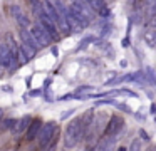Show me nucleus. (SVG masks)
Instances as JSON below:
<instances>
[{
	"label": "nucleus",
	"instance_id": "nucleus-4",
	"mask_svg": "<svg viewBox=\"0 0 156 151\" xmlns=\"http://www.w3.org/2000/svg\"><path fill=\"white\" fill-rule=\"evenodd\" d=\"M19 35H20V47L29 54V57L32 59V57L37 54V50H39V44L35 42L34 35L30 34V30H27V29H22V27H20Z\"/></svg>",
	"mask_w": 156,
	"mask_h": 151
},
{
	"label": "nucleus",
	"instance_id": "nucleus-15",
	"mask_svg": "<svg viewBox=\"0 0 156 151\" xmlns=\"http://www.w3.org/2000/svg\"><path fill=\"white\" fill-rule=\"evenodd\" d=\"M144 76H146V81L153 86H156V70L151 69V67H146L144 69Z\"/></svg>",
	"mask_w": 156,
	"mask_h": 151
},
{
	"label": "nucleus",
	"instance_id": "nucleus-5",
	"mask_svg": "<svg viewBox=\"0 0 156 151\" xmlns=\"http://www.w3.org/2000/svg\"><path fill=\"white\" fill-rule=\"evenodd\" d=\"M37 19H39V23H41L42 27H44L45 30H47V34L51 35V39L52 40H59V30H57V25H55V22L51 19V17L45 13V10H44V7H42V10H39L37 13Z\"/></svg>",
	"mask_w": 156,
	"mask_h": 151
},
{
	"label": "nucleus",
	"instance_id": "nucleus-19",
	"mask_svg": "<svg viewBox=\"0 0 156 151\" xmlns=\"http://www.w3.org/2000/svg\"><path fill=\"white\" fill-rule=\"evenodd\" d=\"M122 45L128 47V45H129V39H124V40H122Z\"/></svg>",
	"mask_w": 156,
	"mask_h": 151
},
{
	"label": "nucleus",
	"instance_id": "nucleus-6",
	"mask_svg": "<svg viewBox=\"0 0 156 151\" xmlns=\"http://www.w3.org/2000/svg\"><path fill=\"white\" fill-rule=\"evenodd\" d=\"M124 128V119L119 114H114V116L109 117L108 124H106V129L102 133V139L104 138H118V134L121 133V129Z\"/></svg>",
	"mask_w": 156,
	"mask_h": 151
},
{
	"label": "nucleus",
	"instance_id": "nucleus-23",
	"mask_svg": "<svg viewBox=\"0 0 156 151\" xmlns=\"http://www.w3.org/2000/svg\"><path fill=\"white\" fill-rule=\"evenodd\" d=\"M118 151H126V148H119V149Z\"/></svg>",
	"mask_w": 156,
	"mask_h": 151
},
{
	"label": "nucleus",
	"instance_id": "nucleus-18",
	"mask_svg": "<svg viewBox=\"0 0 156 151\" xmlns=\"http://www.w3.org/2000/svg\"><path fill=\"white\" fill-rule=\"evenodd\" d=\"M84 91H92V87L91 86H82V87L77 89V92H84Z\"/></svg>",
	"mask_w": 156,
	"mask_h": 151
},
{
	"label": "nucleus",
	"instance_id": "nucleus-17",
	"mask_svg": "<svg viewBox=\"0 0 156 151\" xmlns=\"http://www.w3.org/2000/svg\"><path fill=\"white\" fill-rule=\"evenodd\" d=\"M139 136H141L143 138V139H144V141H149V136H148V133H146V131H139Z\"/></svg>",
	"mask_w": 156,
	"mask_h": 151
},
{
	"label": "nucleus",
	"instance_id": "nucleus-21",
	"mask_svg": "<svg viewBox=\"0 0 156 151\" xmlns=\"http://www.w3.org/2000/svg\"><path fill=\"white\" fill-rule=\"evenodd\" d=\"M44 151H55V148H54V146H51V148H47V149H44Z\"/></svg>",
	"mask_w": 156,
	"mask_h": 151
},
{
	"label": "nucleus",
	"instance_id": "nucleus-1",
	"mask_svg": "<svg viewBox=\"0 0 156 151\" xmlns=\"http://www.w3.org/2000/svg\"><path fill=\"white\" fill-rule=\"evenodd\" d=\"M92 119H94V117H92V109H91V111H86L82 116L72 119L71 123L67 124V128H66V131H64V138H62L64 146L67 148V149H72V148H76L81 143V139L89 133Z\"/></svg>",
	"mask_w": 156,
	"mask_h": 151
},
{
	"label": "nucleus",
	"instance_id": "nucleus-16",
	"mask_svg": "<svg viewBox=\"0 0 156 151\" xmlns=\"http://www.w3.org/2000/svg\"><path fill=\"white\" fill-rule=\"evenodd\" d=\"M92 40H94V39H92V37H86V39H84V40H82V42H81V45H79V47H77V50H81V49H84V47H86V45H87V44H89V42H92Z\"/></svg>",
	"mask_w": 156,
	"mask_h": 151
},
{
	"label": "nucleus",
	"instance_id": "nucleus-24",
	"mask_svg": "<svg viewBox=\"0 0 156 151\" xmlns=\"http://www.w3.org/2000/svg\"><path fill=\"white\" fill-rule=\"evenodd\" d=\"M146 2H148V3H151V2H153V0H146Z\"/></svg>",
	"mask_w": 156,
	"mask_h": 151
},
{
	"label": "nucleus",
	"instance_id": "nucleus-13",
	"mask_svg": "<svg viewBox=\"0 0 156 151\" xmlns=\"http://www.w3.org/2000/svg\"><path fill=\"white\" fill-rule=\"evenodd\" d=\"M10 10H12V13L15 15V19H17V22H19V25L22 27V29H27V27H30V20L27 19V17L22 13V10L19 9V7H10Z\"/></svg>",
	"mask_w": 156,
	"mask_h": 151
},
{
	"label": "nucleus",
	"instance_id": "nucleus-22",
	"mask_svg": "<svg viewBox=\"0 0 156 151\" xmlns=\"http://www.w3.org/2000/svg\"><path fill=\"white\" fill-rule=\"evenodd\" d=\"M2 116H4V111L0 109V119H2Z\"/></svg>",
	"mask_w": 156,
	"mask_h": 151
},
{
	"label": "nucleus",
	"instance_id": "nucleus-20",
	"mask_svg": "<svg viewBox=\"0 0 156 151\" xmlns=\"http://www.w3.org/2000/svg\"><path fill=\"white\" fill-rule=\"evenodd\" d=\"M151 113L156 114V104H151Z\"/></svg>",
	"mask_w": 156,
	"mask_h": 151
},
{
	"label": "nucleus",
	"instance_id": "nucleus-10",
	"mask_svg": "<svg viewBox=\"0 0 156 151\" xmlns=\"http://www.w3.org/2000/svg\"><path fill=\"white\" fill-rule=\"evenodd\" d=\"M42 126H44V124H42V121L39 119V117H35V119H32L30 126H29L27 133H25V141H27V143H30V141H34L35 138H37V134L41 133Z\"/></svg>",
	"mask_w": 156,
	"mask_h": 151
},
{
	"label": "nucleus",
	"instance_id": "nucleus-9",
	"mask_svg": "<svg viewBox=\"0 0 156 151\" xmlns=\"http://www.w3.org/2000/svg\"><path fill=\"white\" fill-rule=\"evenodd\" d=\"M64 15H66V20H67V25H69V30H71V32H76V34L82 32L84 23H82L81 20H79L77 17H76L71 10H69V7H67V10L64 12Z\"/></svg>",
	"mask_w": 156,
	"mask_h": 151
},
{
	"label": "nucleus",
	"instance_id": "nucleus-3",
	"mask_svg": "<svg viewBox=\"0 0 156 151\" xmlns=\"http://www.w3.org/2000/svg\"><path fill=\"white\" fill-rule=\"evenodd\" d=\"M69 10L84 23V27L94 20V13L96 12L89 7V3L86 2V0H72V3L69 5Z\"/></svg>",
	"mask_w": 156,
	"mask_h": 151
},
{
	"label": "nucleus",
	"instance_id": "nucleus-12",
	"mask_svg": "<svg viewBox=\"0 0 156 151\" xmlns=\"http://www.w3.org/2000/svg\"><path fill=\"white\" fill-rule=\"evenodd\" d=\"M30 123H32V119L29 116H24L22 119H17L14 124V128H12V134H14V136H20L22 133H27Z\"/></svg>",
	"mask_w": 156,
	"mask_h": 151
},
{
	"label": "nucleus",
	"instance_id": "nucleus-8",
	"mask_svg": "<svg viewBox=\"0 0 156 151\" xmlns=\"http://www.w3.org/2000/svg\"><path fill=\"white\" fill-rule=\"evenodd\" d=\"M0 66L4 69H12V50L7 42H0Z\"/></svg>",
	"mask_w": 156,
	"mask_h": 151
},
{
	"label": "nucleus",
	"instance_id": "nucleus-2",
	"mask_svg": "<svg viewBox=\"0 0 156 151\" xmlns=\"http://www.w3.org/2000/svg\"><path fill=\"white\" fill-rule=\"evenodd\" d=\"M57 134H59V129L55 126V123H45L42 126L41 133L37 134V148L39 149H47V148L54 146L55 141H57Z\"/></svg>",
	"mask_w": 156,
	"mask_h": 151
},
{
	"label": "nucleus",
	"instance_id": "nucleus-11",
	"mask_svg": "<svg viewBox=\"0 0 156 151\" xmlns=\"http://www.w3.org/2000/svg\"><path fill=\"white\" fill-rule=\"evenodd\" d=\"M86 2L89 3V7H91L96 13L106 17V19H108V17H111V12H109V9H108V5H106L104 0H86Z\"/></svg>",
	"mask_w": 156,
	"mask_h": 151
},
{
	"label": "nucleus",
	"instance_id": "nucleus-7",
	"mask_svg": "<svg viewBox=\"0 0 156 151\" xmlns=\"http://www.w3.org/2000/svg\"><path fill=\"white\" fill-rule=\"evenodd\" d=\"M30 34L34 35V39H35V42L39 44V47L51 45V40H52L51 35H49L47 30H45L41 23H34V25H30Z\"/></svg>",
	"mask_w": 156,
	"mask_h": 151
},
{
	"label": "nucleus",
	"instance_id": "nucleus-14",
	"mask_svg": "<svg viewBox=\"0 0 156 151\" xmlns=\"http://www.w3.org/2000/svg\"><path fill=\"white\" fill-rule=\"evenodd\" d=\"M143 39L149 47H156V27H148L143 34Z\"/></svg>",
	"mask_w": 156,
	"mask_h": 151
}]
</instances>
